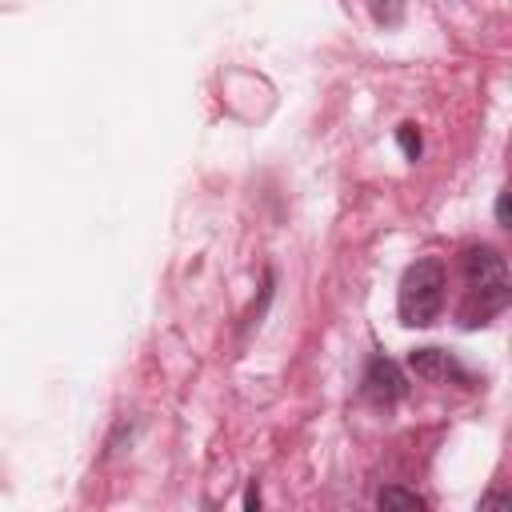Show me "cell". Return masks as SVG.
Returning a JSON list of instances; mask_svg holds the SVG:
<instances>
[{"label":"cell","instance_id":"1","mask_svg":"<svg viewBox=\"0 0 512 512\" xmlns=\"http://www.w3.org/2000/svg\"><path fill=\"white\" fill-rule=\"evenodd\" d=\"M460 272H464V304H460V324L476 328L488 324L492 316H500L512 300V284H508V264L492 244H468L460 252Z\"/></svg>","mask_w":512,"mask_h":512},{"label":"cell","instance_id":"2","mask_svg":"<svg viewBox=\"0 0 512 512\" xmlns=\"http://www.w3.org/2000/svg\"><path fill=\"white\" fill-rule=\"evenodd\" d=\"M444 288H448L444 260L420 256L416 264H408L404 276H400V292H396L400 324H408V328H428V324H436L440 312H444Z\"/></svg>","mask_w":512,"mask_h":512},{"label":"cell","instance_id":"3","mask_svg":"<svg viewBox=\"0 0 512 512\" xmlns=\"http://www.w3.org/2000/svg\"><path fill=\"white\" fill-rule=\"evenodd\" d=\"M404 392H408V380H404V372H400L396 360L372 356L364 364V372H360V396L364 400H372V404H396Z\"/></svg>","mask_w":512,"mask_h":512},{"label":"cell","instance_id":"4","mask_svg":"<svg viewBox=\"0 0 512 512\" xmlns=\"http://www.w3.org/2000/svg\"><path fill=\"white\" fill-rule=\"evenodd\" d=\"M408 368L420 376V380H432V384H448V380H468V372H464V364L452 356V352H444V348H412L408 352Z\"/></svg>","mask_w":512,"mask_h":512},{"label":"cell","instance_id":"5","mask_svg":"<svg viewBox=\"0 0 512 512\" xmlns=\"http://www.w3.org/2000/svg\"><path fill=\"white\" fill-rule=\"evenodd\" d=\"M376 504L380 508H424V496H416V492H408L400 484H388V488H380Z\"/></svg>","mask_w":512,"mask_h":512},{"label":"cell","instance_id":"6","mask_svg":"<svg viewBox=\"0 0 512 512\" xmlns=\"http://www.w3.org/2000/svg\"><path fill=\"white\" fill-rule=\"evenodd\" d=\"M368 12H372L376 24L396 28V24L404 20V0H368Z\"/></svg>","mask_w":512,"mask_h":512},{"label":"cell","instance_id":"7","mask_svg":"<svg viewBox=\"0 0 512 512\" xmlns=\"http://www.w3.org/2000/svg\"><path fill=\"white\" fill-rule=\"evenodd\" d=\"M396 144H400V152H404L408 160H420V152H424V136H420L416 124H400V128H396Z\"/></svg>","mask_w":512,"mask_h":512},{"label":"cell","instance_id":"8","mask_svg":"<svg viewBox=\"0 0 512 512\" xmlns=\"http://www.w3.org/2000/svg\"><path fill=\"white\" fill-rule=\"evenodd\" d=\"M496 224H500V228H508V192H500V196H496Z\"/></svg>","mask_w":512,"mask_h":512}]
</instances>
